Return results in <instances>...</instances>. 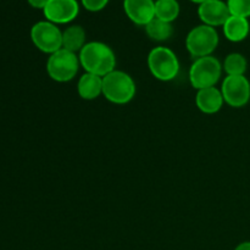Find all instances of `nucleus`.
<instances>
[{
	"mask_svg": "<svg viewBox=\"0 0 250 250\" xmlns=\"http://www.w3.org/2000/svg\"><path fill=\"white\" fill-rule=\"evenodd\" d=\"M224 34L229 42L238 43V42L244 41L248 37L250 26L248 19L239 16H229V20L225 22Z\"/></svg>",
	"mask_w": 250,
	"mask_h": 250,
	"instance_id": "4468645a",
	"label": "nucleus"
},
{
	"mask_svg": "<svg viewBox=\"0 0 250 250\" xmlns=\"http://www.w3.org/2000/svg\"><path fill=\"white\" fill-rule=\"evenodd\" d=\"M180 14V4L177 0H156L155 17L172 23Z\"/></svg>",
	"mask_w": 250,
	"mask_h": 250,
	"instance_id": "f3484780",
	"label": "nucleus"
},
{
	"mask_svg": "<svg viewBox=\"0 0 250 250\" xmlns=\"http://www.w3.org/2000/svg\"><path fill=\"white\" fill-rule=\"evenodd\" d=\"M221 93L225 103L232 107L246 106L250 100V82L246 76H226Z\"/></svg>",
	"mask_w": 250,
	"mask_h": 250,
	"instance_id": "6e6552de",
	"label": "nucleus"
},
{
	"mask_svg": "<svg viewBox=\"0 0 250 250\" xmlns=\"http://www.w3.org/2000/svg\"><path fill=\"white\" fill-rule=\"evenodd\" d=\"M49 0H28V4L34 9H44Z\"/></svg>",
	"mask_w": 250,
	"mask_h": 250,
	"instance_id": "412c9836",
	"label": "nucleus"
},
{
	"mask_svg": "<svg viewBox=\"0 0 250 250\" xmlns=\"http://www.w3.org/2000/svg\"><path fill=\"white\" fill-rule=\"evenodd\" d=\"M77 92L82 99L94 100L103 94V77L84 72L77 83Z\"/></svg>",
	"mask_w": 250,
	"mask_h": 250,
	"instance_id": "ddd939ff",
	"label": "nucleus"
},
{
	"mask_svg": "<svg viewBox=\"0 0 250 250\" xmlns=\"http://www.w3.org/2000/svg\"><path fill=\"white\" fill-rule=\"evenodd\" d=\"M109 0H82V5L89 11H100L107 5Z\"/></svg>",
	"mask_w": 250,
	"mask_h": 250,
	"instance_id": "aec40b11",
	"label": "nucleus"
},
{
	"mask_svg": "<svg viewBox=\"0 0 250 250\" xmlns=\"http://www.w3.org/2000/svg\"><path fill=\"white\" fill-rule=\"evenodd\" d=\"M146 32L151 41L165 42L172 36L173 28L170 22H165L163 20L154 17L146 26Z\"/></svg>",
	"mask_w": 250,
	"mask_h": 250,
	"instance_id": "dca6fc26",
	"label": "nucleus"
},
{
	"mask_svg": "<svg viewBox=\"0 0 250 250\" xmlns=\"http://www.w3.org/2000/svg\"><path fill=\"white\" fill-rule=\"evenodd\" d=\"M219 45L217 31L208 24H199L189 31L186 38V48L195 59L212 55Z\"/></svg>",
	"mask_w": 250,
	"mask_h": 250,
	"instance_id": "423d86ee",
	"label": "nucleus"
},
{
	"mask_svg": "<svg viewBox=\"0 0 250 250\" xmlns=\"http://www.w3.org/2000/svg\"><path fill=\"white\" fill-rule=\"evenodd\" d=\"M85 44V31L83 27L73 24L62 32V48L66 50L78 54Z\"/></svg>",
	"mask_w": 250,
	"mask_h": 250,
	"instance_id": "2eb2a0df",
	"label": "nucleus"
},
{
	"mask_svg": "<svg viewBox=\"0 0 250 250\" xmlns=\"http://www.w3.org/2000/svg\"><path fill=\"white\" fill-rule=\"evenodd\" d=\"M31 39L42 53L51 55L62 48V32L50 21H39L31 28Z\"/></svg>",
	"mask_w": 250,
	"mask_h": 250,
	"instance_id": "0eeeda50",
	"label": "nucleus"
},
{
	"mask_svg": "<svg viewBox=\"0 0 250 250\" xmlns=\"http://www.w3.org/2000/svg\"><path fill=\"white\" fill-rule=\"evenodd\" d=\"M198 15L203 23L215 28L217 26H224L225 22L231 16V12L227 2H224L222 0H208L199 5Z\"/></svg>",
	"mask_w": 250,
	"mask_h": 250,
	"instance_id": "9d476101",
	"label": "nucleus"
},
{
	"mask_svg": "<svg viewBox=\"0 0 250 250\" xmlns=\"http://www.w3.org/2000/svg\"><path fill=\"white\" fill-rule=\"evenodd\" d=\"M222 67L227 76H244L248 67V62L242 54L231 53L225 58Z\"/></svg>",
	"mask_w": 250,
	"mask_h": 250,
	"instance_id": "a211bd4d",
	"label": "nucleus"
},
{
	"mask_svg": "<svg viewBox=\"0 0 250 250\" xmlns=\"http://www.w3.org/2000/svg\"><path fill=\"white\" fill-rule=\"evenodd\" d=\"M234 250H250V242H243V243L238 244Z\"/></svg>",
	"mask_w": 250,
	"mask_h": 250,
	"instance_id": "4be33fe9",
	"label": "nucleus"
},
{
	"mask_svg": "<svg viewBox=\"0 0 250 250\" xmlns=\"http://www.w3.org/2000/svg\"><path fill=\"white\" fill-rule=\"evenodd\" d=\"M46 21L53 23H68L77 17L80 5L77 0H49L43 9Z\"/></svg>",
	"mask_w": 250,
	"mask_h": 250,
	"instance_id": "1a4fd4ad",
	"label": "nucleus"
},
{
	"mask_svg": "<svg viewBox=\"0 0 250 250\" xmlns=\"http://www.w3.org/2000/svg\"><path fill=\"white\" fill-rule=\"evenodd\" d=\"M80 63L85 72L104 77L116 70V55L107 44L88 42L78 53Z\"/></svg>",
	"mask_w": 250,
	"mask_h": 250,
	"instance_id": "f257e3e1",
	"label": "nucleus"
},
{
	"mask_svg": "<svg viewBox=\"0 0 250 250\" xmlns=\"http://www.w3.org/2000/svg\"><path fill=\"white\" fill-rule=\"evenodd\" d=\"M222 63L215 56H204L195 59L189 68V82L194 89L215 87L222 75Z\"/></svg>",
	"mask_w": 250,
	"mask_h": 250,
	"instance_id": "20e7f679",
	"label": "nucleus"
},
{
	"mask_svg": "<svg viewBox=\"0 0 250 250\" xmlns=\"http://www.w3.org/2000/svg\"><path fill=\"white\" fill-rule=\"evenodd\" d=\"M148 67L153 77L161 82L173 81L180 73V61L175 51L170 48L159 45L148 54Z\"/></svg>",
	"mask_w": 250,
	"mask_h": 250,
	"instance_id": "7ed1b4c3",
	"label": "nucleus"
},
{
	"mask_svg": "<svg viewBox=\"0 0 250 250\" xmlns=\"http://www.w3.org/2000/svg\"><path fill=\"white\" fill-rule=\"evenodd\" d=\"M136 82L125 71L114 70L103 77V95L112 104H128L136 97Z\"/></svg>",
	"mask_w": 250,
	"mask_h": 250,
	"instance_id": "f03ea898",
	"label": "nucleus"
},
{
	"mask_svg": "<svg viewBox=\"0 0 250 250\" xmlns=\"http://www.w3.org/2000/svg\"><path fill=\"white\" fill-rule=\"evenodd\" d=\"M232 16L248 19L250 16V0H229L227 1Z\"/></svg>",
	"mask_w": 250,
	"mask_h": 250,
	"instance_id": "6ab92c4d",
	"label": "nucleus"
},
{
	"mask_svg": "<svg viewBox=\"0 0 250 250\" xmlns=\"http://www.w3.org/2000/svg\"><path fill=\"white\" fill-rule=\"evenodd\" d=\"M124 9L128 19L138 26L146 27L155 17L154 0H124Z\"/></svg>",
	"mask_w": 250,
	"mask_h": 250,
	"instance_id": "9b49d317",
	"label": "nucleus"
},
{
	"mask_svg": "<svg viewBox=\"0 0 250 250\" xmlns=\"http://www.w3.org/2000/svg\"><path fill=\"white\" fill-rule=\"evenodd\" d=\"M80 66L77 54L61 48L60 50L49 55L46 61V72L55 82L66 83L76 77Z\"/></svg>",
	"mask_w": 250,
	"mask_h": 250,
	"instance_id": "39448f33",
	"label": "nucleus"
},
{
	"mask_svg": "<svg viewBox=\"0 0 250 250\" xmlns=\"http://www.w3.org/2000/svg\"><path fill=\"white\" fill-rule=\"evenodd\" d=\"M190 1H193V2H197V4H203V2H205V1H208V0H190Z\"/></svg>",
	"mask_w": 250,
	"mask_h": 250,
	"instance_id": "5701e85b",
	"label": "nucleus"
},
{
	"mask_svg": "<svg viewBox=\"0 0 250 250\" xmlns=\"http://www.w3.org/2000/svg\"><path fill=\"white\" fill-rule=\"evenodd\" d=\"M195 104H197V107L203 114H216L222 109L225 104L221 89L216 87H209L197 90Z\"/></svg>",
	"mask_w": 250,
	"mask_h": 250,
	"instance_id": "f8f14e48",
	"label": "nucleus"
}]
</instances>
